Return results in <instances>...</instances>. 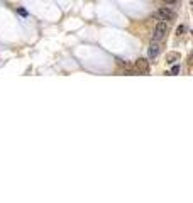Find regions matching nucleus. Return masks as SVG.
<instances>
[{
  "label": "nucleus",
  "instance_id": "1",
  "mask_svg": "<svg viewBox=\"0 0 193 203\" xmlns=\"http://www.w3.org/2000/svg\"><path fill=\"white\" fill-rule=\"evenodd\" d=\"M154 17H158L159 20H173L174 17H176V12L173 10L171 7H159L158 10H156V14H154Z\"/></svg>",
  "mask_w": 193,
  "mask_h": 203
},
{
  "label": "nucleus",
  "instance_id": "2",
  "mask_svg": "<svg viewBox=\"0 0 193 203\" xmlns=\"http://www.w3.org/2000/svg\"><path fill=\"white\" fill-rule=\"evenodd\" d=\"M134 69H136L137 74H149V61L146 58H139L134 63Z\"/></svg>",
  "mask_w": 193,
  "mask_h": 203
},
{
  "label": "nucleus",
  "instance_id": "3",
  "mask_svg": "<svg viewBox=\"0 0 193 203\" xmlns=\"http://www.w3.org/2000/svg\"><path fill=\"white\" fill-rule=\"evenodd\" d=\"M166 31H168V26H166L164 20H159L156 24V29H154V34H152V41H161L166 36Z\"/></svg>",
  "mask_w": 193,
  "mask_h": 203
},
{
  "label": "nucleus",
  "instance_id": "4",
  "mask_svg": "<svg viewBox=\"0 0 193 203\" xmlns=\"http://www.w3.org/2000/svg\"><path fill=\"white\" fill-rule=\"evenodd\" d=\"M159 51H161L159 41H151V44H149V51H147L149 59H156V58H158V54H159Z\"/></svg>",
  "mask_w": 193,
  "mask_h": 203
},
{
  "label": "nucleus",
  "instance_id": "5",
  "mask_svg": "<svg viewBox=\"0 0 193 203\" xmlns=\"http://www.w3.org/2000/svg\"><path fill=\"white\" fill-rule=\"evenodd\" d=\"M176 61H179V54L178 53H168V54H166V63L174 64Z\"/></svg>",
  "mask_w": 193,
  "mask_h": 203
},
{
  "label": "nucleus",
  "instance_id": "6",
  "mask_svg": "<svg viewBox=\"0 0 193 203\" xmlns=\"http://www.w3.org/2000/svg\"><path fill=\"white\" fill-rule=\"evenodd\" d=\"M163 2H164V4H166L168 7H174V5H178V2H179V0H163Z\"/></svg>",
  "mask_w": 193,
  "mask_h": 203
},
{
  "label": "nucleus",
  "instance_id": "7",
  "mask_svg": "<svg viewBox=\"0 0 193 203\" xmlns=\"http://www.w3.org/2000/svg\"><path fill=\"white\" fill-rule=\"evenodd\" d=\"M178 73H179V66H178V64H174V66L171 68V71H169L168 74H178Z\"/></svg>",
  "mask_w": 193,
  "mask_h": 203
},
{
  "label": "nucleus",
  "instance_id": "8",
  "mask_svg": "<svg viewBox=\"0 0 193 203\" xmlns=\"http://www.w3.org/2000/svg\"><path fill=\"white\" fill-rule=\"evenodd\" d=\"M117 63L120 64V66H124V68H131V66H129V63H124L122 59H117Z\"/></svg>",
  "mask_w": 193,
  "mask_h": 203
},
{
  "label": "nucleus",
  "instance_id": "9",
  "mask_svg": "<svg viewBox=\"0 0 193 203\" xmlns=\"http://www.w3.org/2000/svg\"><path fill=\"white\" fill-rule=\"evenodd\" d=\"M183 32H185V26H179L178 29H176V34L179 36V34H183Z\"/></svg>",
  "mask_w": 193,
  "mask_h": 203
},
{
  "label": "nucleus",
  "instance_id": "10",
  "mask_svg": "<svg viewBox=\"0 0 193 203\" xmlns=\"http://www.w3.org/2000/svg\"><path fill=\"white\" fill-rule=\"evenodd\" d=\"M17 12L21 14V15H27V12H26V10H24V9H19V10H17Z\"/></svg>",
  "mask_w": 193,
  "mask_h": 203
}]
</instances>
